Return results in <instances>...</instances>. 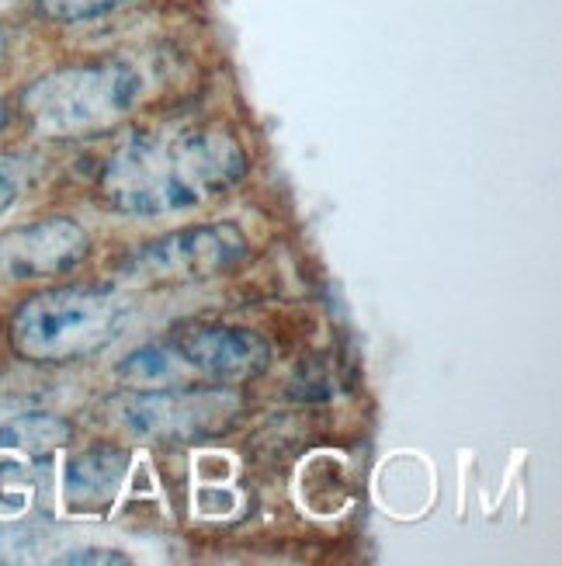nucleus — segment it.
Masks as SVG:
<instances>
[{"label": "nucleus", "instance_id": "10", "mask_svg": "<svg viewBox=\"0 0 562 566\" xmlns=\"http://www.w3.org/2000/svg\"><path fill=\"white\" fill-rule=\"evenodd\" d=\"M121 4H132V0H39V11L53 21H87Z\"/></svg>", "mask_w": 562, "mask_h": 566}, {"label": "nucleus", "instance_id": "5", "mask_svg": "<svg viewBox=\"0 0 562 566\" xmlns=\"http://www.w3.org/2000/svg\"><path fill=\"white\" fill-rule=\"evenodd\" d=\"M247 258V233L236 223H199L170 230L118 264V279L126 285H184L209 282L230 272Z\"/></svg>", "mask_w": 562, "mask_h": 566}, {"label": "nucleus", "instance_id": "3", "mask_svg": "<svg viewBox=\"0 0 562 566\" xmlns=\"http://www.w3.org/2000/svg\"><path fill=\"white\" fill-rule=\"evenodd\" d=\"M142 94L129 63H91L45 73L21 91V112L45 139H87L115 129Z\"/></svg>", "mask_w": 562, "mask_h": 566}, {"label": "nucleus", "instance_id": "9", "mask_svg": "<svg viewBox=\"0 0 562 566\" xmlns=\"http://www.w3.org/2000/svg\"><path fill=\"white\" fill-rule=\"evenodd\" d=\"M70 438H73V424L56 413H21L0 421V449L49 455L63 449Z\"/></svg>", "mask_w": 562, "mask_h": 566}, {"label": "nucleus", "instance_id": "1", "mask_svg": "<svg viewBox=\"0 0 562 566\" xmlns=\"http://www.w3.org/2000/svg\"><path fill=\"white\" fill-rule=\"evenodd\" d=\"M247 175L243 146L219 129L150 133L121 143L97 175V195L126 216H174L226 195Z\"/></svg>", "mask_w": 562, "mask_h": 566}, {"label": "nucleus", "instance_id": "11", "mask_svg": "<svg viewBox=\"0 0 562 566\" xmlns=\"http://www.w3.org/2000/svg\"><path fill=\"white\" fill-rule=\"evenodd\" d=\"M24 191V160L0 154V216H4Z\"/></svg>", "mask_w": 562, "mask_h": 566}, {"label": "nucleus", "instance_id": "2", "mask_svg": "<svg viewBox=\"0 0 562 566\" xmlns=\"http://www.w3.org/2000/svg\"><path fill=\"white\" fill-rule=\"evenodd\" d=\"M126 324V292L112 285H56L18 306L11 316V348L35 365H70L105 352Z\"/></svg>", "mask_w": 562, "mask_h": 566}, {"label": "nucleus", "instance_id": "14", "mask_svg": "<svg viewBox=\"0 0 562 566\" xmlns=\"http://www.w3.org/2000/svg\"><path fill=\"white\" fill-rule=\"evenodd\" d=\"M8 118H11V112H8V102H0V129L8 126Z\"/></svg>", "mask_w": 562, "mask_h": 566}, {"label": "nucleus", "instance_id": "4", "mask_svg": "<svg viewBox=\"0 0 562 566\" xmlns=\"http://www.w3.org/2000/svg\"><path fill=\"white\" fill-rule=\"evenodd\" d=\"M118 424L146 441H209L230 434L243 417L233 386H157L115 400Z\"/></svg>", "mask_w": 562, "mask_h": 566}, {"label": "nucleus", "instance_id": "7", "mask_svg": "<svg viewBox=\"0 0 562 566\" xmlns=\"http://www.w3.org/2000/svg\"><path fill=\"white\" fill-rule=\"evenodd\" d=\"M91 254L87 230L70 216H49L0 233V279L32 282L73 272Z\"/></svg>", "mask_w": 562, "mask_h": 566}, {"label": "nucleus", "instance_id": "6", "mask_svg": "<svg viewBox=\"0 0 562 566\" xmlns=\"http://www.w3.org/2000/svg\"><path fill=\"white\" fill-rule=\"evenodd\" d=\"M163 344L174 358L178 382L199 379L240 386L272 365V344L243 327H184Z\"/></svg>", "mask_w": 562, "mask_h": 566}, {"label": "nucleus", "instance_id": "13", "mask_svg": "<svg viewBox=\"0 0 562 566\" xmlns=\"http://www.w3.org/2000/svg\"><path fill=\"white\" fill-rule=\"evenodd\" d=\"M4 60H8V35L0 32V66H4Z\"/></svg>", "mask_w": 562, "mask_h": 566}, {"label": "nucleus", "instance_id": "8", "mask_svg": "<svg viewBox=\"0 0 562 566\" xmlns=\"http://www.w3.org/2000/svg\"><path fill=\"white\" fill-rule=\"evenodd\" d=\"M129 473V452L118 446H94L77 452L66 462L63 473V497L66 507L77 514H97L105 511Z\"/></svg>", "mask_w": 562, "mask_h": 566}, {"label": "nucleus", "instance_id": "12", "mask_svg": "<svg viewBox=\"0 0 562 566\" xmlns=\"http://www.w3.org/2000/svg\"><path fill=\"white\" fill-rule=\"evenodd\" d=\"M60 563H129V556H118L115 549H70L66 556H56Z\"/></svg>", "mask_w": 562, "mask_h": 566}]
</instances>
